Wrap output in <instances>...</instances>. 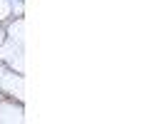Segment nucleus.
<instances>
[{"instance_id": "1", "label": "nucleus", "mask_w": 149, "mask_h": 124, "mask_svg": "<svg viewBox=\"0 0 149 124\" xmlns=\"http://www.w3.org/2000/svg\"><path fill=\"white\" fill-rule=\"evenodd\" d=\"M0 122H22V104H15V97H0Z\"/></svg>"}, {"instance_id": "2", "label": "nucleus", "mask_w": 149, "mask_h": 124, "mask_svg": "<svg viewBox=\"0 0 149 124\" xmlns=\"http://www.w3.org/2000/svg\"><path fill=\"white\" fill-rule=\"evenodd\" d=\"M8 20H13V5L10 0H0V25H5Z\"/></svg>"}]
</instances>
